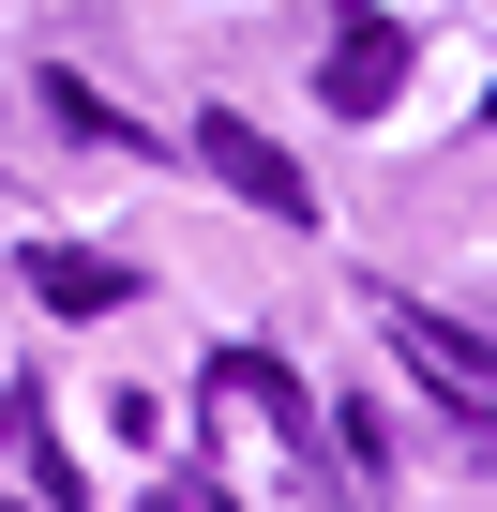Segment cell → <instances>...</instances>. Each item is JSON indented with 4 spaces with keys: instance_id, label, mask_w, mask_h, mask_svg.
Masks as SVG:
<instances>
[{
    "instance_id": "6da1fadb",
    "label": "cell",
    "mask_w": 497,
    "mask_h": 512,
    "mask_svg": "<svg viewBox=\"0 0 497 512\" xmlns=\"http://www.w3.org/2000/svg\"><path fill=\"white\" fill-rule=\"evenodd\" d=\"M196 166H211L226 196H257L272 226H302V211H317V181H302V166H287V151H272L257 121H241V106H211V121H196Z\"/></svg>"
},
{
    "instance_id": "7a4b0ae2",
    "label": "cell",
    "mask_w": 497,
    "mask_h": 512,
    "mask_svg": "<svg viewBox=\"0 0 497 512\" xmlns=\"http://www.w3.org/2000/svg\"><path fill=\"white\" fill-rule=\"evenodd\" d=\"M392 347H407V377H437L467 422H497V347L482 332H452V317H422V302H392Z\"/></svg>"
},
{
    "instance_id": "3957f363",
    "label": "cell",
    "mask_w": 497,
    "mask_h": 512,
    "mask_svg": "<svg viewBox=\"0 0 497 512\" xmlns=\"http://www.w3.org/2000/svg\"><path fill=\"white\" fill-rule=\"evenodd\" d=\"M31 302H46V317H121L136 272H121V256H91V241H31Z\"/></svg>"
},
{
    "instance_id": "277c9868",
    "label": "cell",
    "mask_w": 497,
    "mask_h": 512,
    "mask_svg": "<svg viewBox=\"0 0 497 512\" xmlns=\"http://www.w3.org/2000/svg\"><path fill=\"white\" fill-rule=\"evenodd\" d=\"M332 31H347V46H332V76H317V91H332L347 121H362V106H392V91H407V31H392V16H332Z\"/></svg>"
},
{
    "instance_id": "5b68a950",
    "label": "cell",
    "mask_w": 497,
    "mask_h": 512,
    "mask_svg": "<svg viewBox=\"0 0 497 512\" xmlns=\"http://www.w3.org/2000/svg\"><path fill=\"white\" fill-rule=\"evenodd\" d=\"M211 392H226V407H257V422H287V437H302V377H287L272 347H211Z\"/></svg>"
},
{
    "instance_id": "8992f818",
    "label": "cell",
    "mask_w": 497,
    "mask_h": 512,
    "mask_svg": "<svg viewBox=\"0 0 497 512\" xmlns=\"http://www.w3.org/2000/svg\"><path fill=\"white\" fill-rule=\"evenodd\" d=\"M482 121H497V106H482Z\"/></svg>"
}]
</instances>
